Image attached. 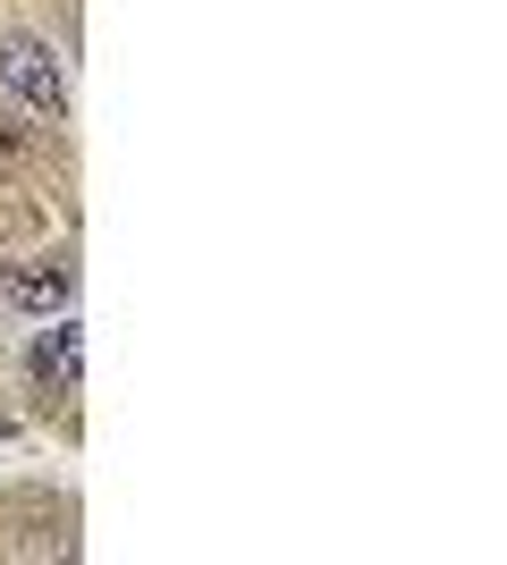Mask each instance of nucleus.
<instances>
[{
	"label": "nucleus",
	"instance_id": "nucleus-3",
	"mask_svg": "<svg viewBox=\"0 0 507 565\" xmlns=\"http://www.w3.org/2000/svg\"><path fill=\"white\" fill-rule=\"evenodd\" d=\"M76 363H85V330H76L68 312H51V330L25 354V380H34L43 397H76Z\"/></svg>",
	"mask_w": 507,
	"mask_h": 565
},
{
	"label": "nucleus",
	"instance_id": "nucleus-1",
	"mask_svg": "<svg viewBox=\"0 0 507 565\" xmlns=\"http://www.w3.org/2000/svg\"><path fill=\"white\" fill-rule=\"evenodd\" d=\"M0 85H9V94H18L34 118H51V127H60V118L76 110L68 60H60V51H51L43 34H9V43H0Z\"/></svg>",
	"mask_w": 507,
	"mask_h": 565
},
{
	"label": "nucleus",
	"instance_id": "nucleus-4",
	"mask_svg": "<svg viewBox=\"0 0 507 565\" xmlns=\"http://www.w3.org/2000/svg\"><path fill=\"white\" fill-rule=\"evenodd\" d=\"M18 152H25V143L9 136V118H0V169H18Z\"/></svg>",
	"mask_w": 507,
	"mask_h": 565
},
{
	"label": "nucleus",
	"instance_id": "nucleus-2",
	"mask_svg": "<svg viewBox=\"0 0 507 565\" xmlns=\"http://www.w3.org/2000/svg\"><path fill=\"white\" fill-rule=\"evenodd\" d=\"M0 296L18 312H34V321H51V312H68L76 296V262L68 254H18V262H0Z\"/></svg>",
	"mask_w": 507,
	"mask_h": 565
}]
</instances>
